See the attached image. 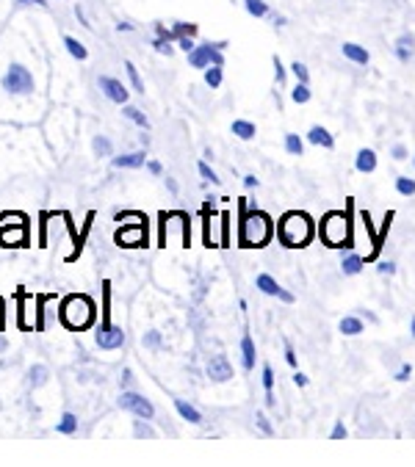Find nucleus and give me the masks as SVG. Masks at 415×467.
Segmentation results:
<instances>
[{"instance_id":"obj_1","label":"nucleus","mask_w":415,"mask_h":467,"mask_svg":"<svg viewBox=\"0 0 415 467\" xmlns=\"http://www.w3.org/2000/svg\"><path fill=\"white\" fill-rule=\"evenodd\" d=\"M97 307H94V302L89 299V296H83V293H72V296H67L64 299V304H61V324L67 326V329H72V332H83V329H89L92 324H94V313Z\"/></svg>"},{"instance_id":"obj_2","label":"nucleus","mask_w":415,"mask_h":467,"mask_svg":"<svg viewBox=\"0 0 415 467\" xmlns=\"http://www.w3.org/2000/svg\"><path fill=\"white\" fill-rule=\"evenodd\" d=\"M277 236H280V241H283L285 247H291V249L307 247V241L313 238V224H310V218H307L305 213L291 210V213L283 216V221H280V227H277Z\"/></svg>"},{"instance_id":"obj_3","label":"nucleus","mask_w":415,"mask_h":467,"mask_svg":"<svg viewBox=\"0 0 415 467\" xmlns=\"http://www.w3.org/2000/svg\"><path fill=\"white\" fill-rule=\"evenodd\" d=\"M272 238V221L261 210H244L241 213V232H239V244L241 247H266Z\"/></svg>"},{"instance_id":"obj_4","label":"nucleus","mask_w":415,"mask_h":467,"mask_svg":"<svg viewBox=\"0 0 415 467\" xmlns=\"http://www.w3.org/2000/svg\"><path fill=\"white\" fill-rule=\"evenodd\" d=\"M97 346L105 349V351H114V349H122L125 346V332L122 326H114L111 324V282L105 280L103 282V324L94 335Z\"/></svg>"},{"instance_id":"obj_5","label":"nucleus","mask_w":415,"mask_h":467,"mask_svg":"<svg viewBox=\"0 0 415 467\" xmlns=\"http://www.w3.org/2000/svg\"><path fill=\"white\" fill-rule=\"evenodd\" d=\"M0 86L14 97H26V94H34V75L23 64H12L6 75L0 78Z\"/></svg>"},{"instance_id":"obj_6","label":"nucleus","mask_w":415,"mask_h":467,"mask_svg":"<svg viewBox=\"0 0 415 467\" xmlns=\"http://www.w3.org/2000/svg\"><path fill=\"white\" fill-rule=\"evenodd\" d=\"M346 236V216L332 210L324 216V224H321V238L327 241V247H349V241H343Z\"/></svg>"},{"instance_id":"obj_7","label":"nucleus","mask_w":415,"mask_h":467,"mask_svg":"<svg viewBox=\"0 0 415 467\" xmlns=\"http://www.w3.org/2000/svg\"><path fill=\"white\" fill-rule=\"evenodd\" d=\"M117 247H125V249H133V247H147V218H139L136 224L130 227H119L117 236H114Z\"/></svg>"},{"instance_id":"obj_8","label":"nucleus","mask_w":415,"mask_h":467,"mask_svg":"<svg viewBox=\"0 0 415 467\" xmlns=\"http://www.w3.org/2000/svg\"><path fill=\"white\" fill-rule=\"evenodd\" d=\"M219 48H225V45H199V48H194V50L188 53V64H191V67H196V70L222 67V64H225V59H222Z\"/></svg>"},{"instance_id":"obj_9","label":"nucleus","mask_w":415,"mask_h":467,"mask_svg":"<svg viewBox=\"0 0 415 467\" xmlns=\"http://www.w3.org/2000/svg\"><path fill=\"white\" fill-rule=\"evenodd\" d=\"M119 406L128 409V412H133V415L141 417V420H150V417L155 415V406H152L144 395H139V393H133V390H125V393L119 395Z\"/></svg>"},{"instance_id":"obj_10","label":"nucleus","mask_w":415,"mask_h":467,"mask_svg":"<svg viewBox=\"0 0 415 467\" xmlns=\"http://www.w3.org/2000/svg\"><path fill=\"white\" fill-rule=\"evenodd\" d=\"M100 89H103V94H105L111 103H117V105H125V103H128V89L122 86V81L103 75V78H100Z\"/></svg>"},{"instance_id":"obj_11","label":"nucleus","mask_w":415,"mask_h":467,"mask_svg":"<svg viewBox=\"0 0 415 467\" xmlns=\"http://www.w3.org/2000/svg\"><path fill=\"white\" fill-rule=\"evenodd\" d=\"M255 285H258L266 296H277V299H283L285 304H291V302H294V293H288L285 288H280V285H277V280H274V277H269V274H261V277L255 280Z\"/></svg>"},{"instance_id":"obj_12","label":"nucleus","mask_w":415,"mask_h":467,"mask_svg":"<svg viewBox=\"0 0 415 467\" xmlns=\"http://www.w3.org/2000/svg\"><path fill=\"white\" fill-rule=\"evenodd\" d=\"M208 376H211L214 382H227V379H233V368H230V362H227L225 354H216L211 362H208Z\"/></svg>"},{"instance_id":"obj_13","label":"nucleus","mask_w":415,"mask_h":467,"mask_svg":"<svg viewBox=\"0 0 415 467\" xmlns=\"http://www.w3.org/2000/svg\"><path fill=\"white\" fill-rule=\"evenodd\" d=\"M147 163V155L144 152H130V155H117L114 158V166L117 169H139Z\"/></svg>"},{"instance_id":"obj_14","label":"nucleus","mask_w":415,"mask_h":467,"mask_svg":"<svg viewBox=\"0 0 415 467\" xmlns=\"http://www.w3.org/2000/svg\"><path fill=\"white\" fill-rule=\"evenodd\" d=\"M354 169L363 172V174L374 172V169H376V152H374V149H360V152H357V160H354Z\"/></svg>"},{"instance_id":"obj_15","label":"nucleus","mask_w":415,"mask_h":467,"mask_svg":"<svg viewBox=\"0 0 415 467\" xmlns=\"http://www.w3.org/2000/svg\"><path fill=\"white\" fill-rule=\"evenodd\" d=\"M56 299L53 293H39L37 296V310H34V332H42L45 329V304Z\"/></svg>"},{"instance_id":"obj_16","label":"nucleus","mask_w":415,"mask_h":467,"mask_svg":"<svg viewBox=\"0 0 415 467\" xmlns=\"http://www.w3.org/2000/svg\"><path fill=\"white\" fill-rule=\"evenodd\" d=\"M343 56L349 59V61H354V64H368V50L365 48H360V45H354V42H346L343 45Z\"/></svg>"},{"instance_id":"obj_17","label":"nucleus","mask_w":415,"mask_h":467,"mask_svg":"<svg viewBox=\"0 0 415 467\" xmlns=\"http://www.w3.org/2000/svg\"><path fill=\"white\" fill-rule=\"evenodd\" d=\"M307 141H310V144H318V147H327V149H332V147H335V138H332L324 127H318V125H316V127H310Z\"/></svg>"},{"instance_id":"obj_18","label":"nucleus","mask_w":415,"mask_h":467,"mask_svg":"<svg viewBox=\"0 0 415 467\" xmlns=\"http://www.w3.org/2000/svg\"><path fill=\"white\" fill-rule=\"evenodd\" d=\"M174 409H177V412H180V417H183V420H188V423H199V420H202V415H199L191 404H185L183 398H174Z\"/></svg>"},{"instance_id":"obj_19","label":"nucleus","mask_w":415,"mask_h":467,"mask_svg":"<svg viewBox=\"0 0 415 467\" xmlns=\"http://www.w3.org/2000/svg\"><path fill=\"white\" fill-rule=\"evenodd\" d=\"M64 45H67V50H70L72 59H78V61H86V59H89V50H86L75 37H64Z\"/></svg>"},{"instance_id":"obj_20","label":"nucleus","mask_w":415,"mask_h":467,"mask_svg":"<svg viewBox=\"0 0 415 467\" xmlns=\"http://www.w3.org/2000/svg\"><path fill=\"white\" fill-rule=\"evenodd\" d=\"M233 133L239 136V138H244V141H250V138H255V125L252 122H247V119H236L233 122Z\"/></svg>"},{"instance_id":"obj_21","label":"nucleus","mask_w":415,"mask_h":467,"mask_svg":"<svg viewBox=\"0 0 415 467\" xmlns=\"http://www.w3.org/2000/svg\"><path fill=\"white\" fill-rule=\"evenodd\" d=\"M241 354H244V368L250 371V368L255 365V343H252V338H250V335H244V338H241Z\"/></svg>"},{"instance_id":"obj_22","label":"nucleus","mask_w":415,"mask_h":467,"mask_svg":"<svg viewBox=\"0 0 415 467\" xmlns=\"http://www.w3.org/2000/svg\"><path fill=\"white\" fill-rule=\"evenodd\" d=\"M341 269H343V274L354 277V274H360V269H363V258H360V255H349V258H343Z\"/></svg>"},{"instance_id":"obj_23","label":"nucleus","mask_w":415,"mask_h":467,"mask_svg":"<svg viewBox=\"0 0 415 467\" xmlns=\"http://www.w3.org/2000/svg\"><path fill=\"white\" fill-rule=\"evenodd\" d=\"M341 332L343 335H360L363 332V321L354 318V315H346V318H341Z\"/></svg>"},{"instance_id":"obj_24","label":"nucleus","mask_w":415,"mask_h":467,"mask_svg":"<svg viewBox=\"0 0 415 467\" xmlns=\"http://www.w3.org/2000/svg\"><path fill=\"white\" fill-rule=\"evenodd\" d=\"M122 114H125V116H128L130 122H136L139 127H144V130L150 127V122H147V116H144V114H141V111H139L136 105H128V103H125V111H122Z\"/></svg>"},{"instance_id":"obj_25","label":"nucleus","mask_w":415,"mask_h":467,"mask_svg":"<svg viewBox=\"0 0 415 467\" xmlns=\"http://www.w3.org/2000/svg\"><path fill=\"white\" fill-rule=\"evenodd\" d=\"M59 431H61V434H75V431H78V417H75L72 412H64L61 420H59Z\"/></svg>"},{"instance_id":"obj_26","label":"nucleus","mask_w":415,"mask_h":467,"mask_svg":"<svg viewBox=\"0 0 415 467\" xmlns=\"http://www.w3.org/2000/svg\"><path fill=\"white\" fill-rule=\"evenodd\" d=\"M28 382H31L34 387H42V384L48 382V368H45V365H34V368L28 371Z\"/></svg>"},{"instance_id":"obj_27","label":"nucleus","mask_w":415,"mask_h":467,"mask_svg":"<svg viewBox=\"0 0 415 467\" xmlns=\"http://www.w3.org/2000/svg\"><path fill=\"white\" fill-rule=\"evenodd\" d=\"M263 387H266V404L274 406V398H272V387H274V371L272 365H263Z\"/></svg>"},{"instance_id":"obj_28","label":"nucleus","mask_w":415,"mask_h":467,"mask_svg":"<svg viewBox=\"0 0 415 467\" xmlns=\"http://www.w3.org/2000/svg\"><path fill=\"white\" fill-rule=\"evenodd\" d=\"M205 83L211 89H219L222 86V67H208L205 70Z\"/></svg>"},{"instance_id":"obj_29","label":"nucleus","mask_w":415,"mask_h":467,"mask_svg":"<svg viewBox=\"0 0 415 467\" xmlns=\"http://www.w3.org/2000/svg\"><path fill=\"white\" fill-rule=\"evenodd\" d=\"M244 3H247V12L252 17H266L269 14V6L263 3V0H244Z\"/></svg>"},{"instance_id":"obj_30","label":"nucleus","mask_w":415,"mask_h":467,"mask_svg":"<svg viewBox=\"0 0 415 467\" xmlns=\"http://www.w3.org/2000/svg\"><path fill=\"white\" fill-rule=\"evenodd\" d=\"M285 149H288L291 155H302L305 144H302V138H299L296 133H288V136H285Z\"/></svg>"},{"instance_id":"obj_31","label":"nucleus","mask_w":415,"mask_h":467,"mask_svg":"<svg viewBox=\"0 0 415 467\" xmlns=\"http://www.w3.org/2000/svg\"><path fill=\"white\" fill-rule=\"evenodd\" d=\"M92 147H94V152H97L100 158H105V155H111V152H114V147H111V141H108L105 136H97V138L92 141Z\"/></svg>"},{"instance_id":"obj_32","label":"nucleus","mask_w":415,"mask_h":467,"mask_svg":"<svg viewBox=\"0 0 415 467\" xmlns=\"http://www.w3.org/2000/svg\"><path fill=\"white\" fill-rule=\"evenodd\" d=\"M396 191H398L401 196H412V194H415V180L398 177V180H396Z\"/></svg>"},{"instance_id":"obj_33","label":"nucleus","mask_w":415,"mask_h":467,"mask_svg":"<svg viewBox=\"0 0 415 467\" xmlns=\"http://www.w3.org/2000/svg\"><path fill=\"white\" fill-rule=\"evenodd\" d=\"M172 31H174V39L177 37H196V25L194 23H177Z\"/></svg>"},{"instance_id":"obj_34","label":"nucleus","mask_w":415,"mask_h":467,"mask_svg":"<svg viewBox=\"0 0 415 467\" xmlns=\"http://www.w3.org/2000/svg\"><path fill=\"white\" fill-rule=\"evenodd\" d=\"M125 67H128V78H130V83H133V89H136L139 94H144V83H141V78H139V70H136V67H133L130 61H128Z\"/></svg>"},{"instance_id":"obj_35","label":"nucleus","mask_w":415,"mask_h":467,"mask_svg":"<svg viewBox=\"0 0 415 467\" xmlns=\"http://www.w3.org/2000/svg\"><path fill=\"white\" fill-rule=\"evenodd\" d=\"M291 100H294V103H307V100H310V89H307V83H296V89L291 92Z\"/></svg>"},{"instance_id":"obj_36","label":"nucleus","mask_w":415,"mask_h":467,"mask_svg":"<svg viewBox=\"0 0 415 467\" xmlns=\"http://www.w3.org/2000/svg\"><path fill=\"white\" fill-rule=\"evenodd\" d=\"M291 72L296 75V81H299V83H307V81H310L307 67H305V64H299V61H294V64H291Z\"/></svg>"},{"instance_id":"obj_37","label":"nucleus","mask_w":415,"mask_h":467,"mask_svg":"<svg viewBox=\"0 0 415 467\" xmlns=\"http://www.w3.org/2000/svg\"><path fill=\"white\" fill-rule=\"evenodd\" d=\"M144 346L147 349H161V332H147L144 335Z\"/></svg>"},{"instance_id":"obj_38","label":"nucleus","mask_w":415,"mask_h":467,"mask_svg":"<svg viewBox=\"0 0 415 467\" xmlns=\"http://www.w3.org/2000/svg\"><path fill=\"white\" fill-rule=\"evenodd\" d=\"M133 434H136V437H150V439L155 437V431H152L147 423H141V420H136V428H133Z\"/></svg>"},{"instance_id":"obj_39","label":"nucleus","mask_w":415,"mask_h":467,"mask_svg":"<svg viewBox=\"0 0 415 467\" xmlns=\"http://www.w3.org/2000/svg\"><path fill=\"white\" fill-rule=\"evenodd\" d=\"M196 169H199V174H202L205 180H211V183H219V177H216V172H214L211 166H208V163H199Z\"/></svg>"},{"instance_id":"obj_40","label":"nucleus","mask_w":415,"mask_h":467,"mask_svg":"<svg viewBox=\"0 0 415 467\" xmlns=\"http://www.w3.org/2000/svg\"><path fill=\"white\" fill-rule=\"evenodd\" d=\"M177 45H180V50H185V53H191L196 45L191 42V37H177Z\"/></svg>"},{"instance_id":"obj_41","label":"nucleus","mask_w":415,"mask_h":467,"mask_svg":"<svg viewBox=\"0 0 415 467\" xmlns=\"http://www.w3.org/2000/svg\"><path fill=\"white\" fill-rule=\"evenodd\" d=\"M412 45H415V37H412V34H404V37H398V48H407V50H412Z\"/></svg>"},{"instance_id":"obj_42","label":"nucleus","mask_w":415,"mask_h":467,"mask_svg":"<svg viewBox=\"0 0 415 467\" xmlns=\"http://www.w3.org/2000/svg\"><path fill=\"white\" fill-rule=\"evenodd\" d=\"M330 437H332V439H343V437H346V426H343V423H335V428H332Z\"/></svg>"},{"instance_id":"obj_43","label":"nucleus","mask_w":415,"mask_h":467,"mask_svg":"<svg viewBox=\"0 0 415 467\" xmlns=\"http://www.w3.org/2000/svg\"><path fill=\"white\" fill-rule=\"evenodd\" d=\"M274 75H277V81H280V83L285 81V70H283V64H280V59H277V56H274Z\"/></svg>"},{"instance_id":"obj_44","label":"nucleus","mask_w":415,"mask_h":467,"mask_svg":"<svg viewBox=\"0 0 415 467\" xmlns=\"http://www.w3.org/2000/svg\"><path fill=\"white\" fill-rule=\"evenodd\" d=\"M409 373H412V368H409V365H401V371L396 373V379H398V382H407V379H409Z\"/></svg>"},{"instance_id":"obj_45","label":"nucleus","mask_w":415,"mask_h":467,"mask_svg":"<svg viewBox=\"0 0 415 467\" xmlns=\"http://www.w3.org/2000/svg\"><path fill=\"white\" fill-rule=\"evenodd\" d=\"M393 158H396V160H404V158H407V149H404L401 144H396V147H393Z\"/></svg>"},{"instance_id":"obj_46","label":"nucleus","mask_w":415,"mask_h":467,"mask_svg":"<svg viewBox=\"0 0 415 467\" xmlns=\"http://www.w3.org/2000/svg\"><path fill=\"white\" fill-rule=\"evenodd\" d=\"M376 269H379V274H396V266H393V263H379Z\"/></svg>"},{"instance_id":"obj_47","label":"nucleus","mask_w":415,"mask_h":467,"mask_svg":"<svg viewBox=\"0 0 415 467\" xmlns=\"http://www.w3.org/2000/svg\"><path fill=\"white\" fill-rule=\"evenodd\" d=\"M285 362H288L291 368H296V354H294V349H291V346L285 349Z\"/></svg>"},{"instance_id":"obj_48","label":"nucleus","mask_w":415,"mask_h":467,"mask_svg":"<svg viewBox=\"0 0 415 467\" xmlns=\"http://www.w3.org/2000/svg\"><path fill=\"white\" fill-rule=\"evenodd\" d=\"M258 426L266 431V434H272V426H269V420H266V415H258Z\"/></svg>"},{"instance_id":"obj_49","label":"nucleus","mask_w":415,"mask_h":467,"mask_svg":"<svg viewBox=\"0 0 415 467\" xmlns=\"http://www.w3.org/2000/svg\"><path fill=\"white\" fill-rule=\"evenodd\" d=\"M147 169H150V172H152V174H161V172H163V169H161V163H158V160H150V163H147Z\"/></svg>"},{"instance_id":"obj_50","label":"nucleus","mask_w":415,"mask_h":467,"mask_svg":"<svg viewBox=\"0 0 415 467\" xmlns=\"http://www.w3.org/2000/svg\"><path fill=\"white\" fill-rule=\"evenodd\" d=\"M244 185H247V188H255V185H258V177H255V174H247V177H244Z\"/></svg>"},{"instance_id":"obj_51","label":"nucleus","mask_w":415,"mask_h":467,"mask_svg":"<svg viewBox=\"0 0 415 467\" xmlns=\"http://www.w3.org/2000/svg\"><path fill=\"white\" fill-rule=\"evenodd\" d=\"M294 382H296V384H299V387H305V384H307V376H305V373H299V371H296V373H294Z\"/></svg>"},{"instance_id":"obj_52","label":"nucleus","mask_w":415,"mask_h":467,"mask_svg":"<svg viewBox=\"0 0 415 467\" xmlns=\"http://www.w3.org/2000/svg\"><path fill=\"white\" fill-rule=\"evenodd\" d=\"M409 53H412V50H407V48H398V50H396V56H398L401 61H407V59H409Z\"/></svg>"},{"instance_id":"obj_53","label":"nucleus","mask_w":415,"mask_h":467,"mask_svg":"<svg viewBox=\"0 0 415 467\" xmlns=\"http://www.w3.org/2000/svg\"><path fill=\"white\" fill-rule=\"evenodd\" d=\"M6 346H9V343H6V338H3V332H0V354H3V351H6Z\"/></svg>"},{"instance_id":"obj_54","label":"nucleus","mask_w":415,"mask_h":467,"mask_svg":"<svg viewBox=\"0 0 415 467\" xmlns=\"http://www.w3.org/2000/svg\"><path fill=\"white\" fill-rule=\"evenodd\" d=\"M117 28H119V31H133V25H130V23H119Z\"/></svg>"},{"instance_id":"obj_55","label":"nucleus","mask_w":415,"mask_h":467,"mask_svg":"<svg viewBox=\"0 0 415 467\" xmlns=\"http://www.w3.org/2000/svg\"><path fill=\"white\" fill-rule=\"evenodd\" d=\"M130 379H133L130 371H125V373H122V384H130Z\"/></svg>"},{"instance_id":"obj_56","label":"nucleus","mask_w":415,"mask_h":467,"mask_svg":"<svg viewBox=\"0 0 415 467\" xmlns=\"http://www.w3.org/2000/svg\"><path fill=\"white\" fill-rule=\"evenodd\" d=\"M20 3H37V6H45V0H20Z\"/></svg>"},{"instance_id":"obj_57","label":"nucleus","mask_w":415,"mask_h":467,"mask_svg":"<svg viewBox=\"0 0 415 467\" xmlns=\"http://www.w3.org/2000/svg\"><path fill=\"white\" fill-rule=\"evenodd\" d=\"M409 332H412V338H415V315H412V321H409Z\"/></svg>"}]
</instances>
